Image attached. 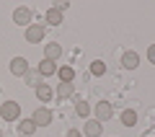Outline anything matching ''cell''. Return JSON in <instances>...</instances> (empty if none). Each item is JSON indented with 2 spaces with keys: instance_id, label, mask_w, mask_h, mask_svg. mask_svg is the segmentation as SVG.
<instances>
[{
  "instance_id": "20",
  "label": "cell",
  "mask_w": 155,
  "mask_h": 137,
  "mask_svg": "<svg viewBox=\"0 0 155 137\" xmlns=\"http://www.w3.org/2000/svg\"><path fill=\"white\" fill-rule=\"evenodd\" d=\"M147 62H153V65H155V44H153V47H147Z\"/></svg>"
},
{
  "instance_id": "14",
  "label": "cell",
  "mask_w": 155,
  "mask_h": 137,
  "mask_svg": "<svg viewBox=\"0 0 155 137\" xmlns=\"http://www.w3.org/2000/svg\"><path fill=\"white\" fill-rule=\"evenodd\" d=\"M122 124L124 127H134V124H137V111H132V109L122 111Z\"/></svg>"
},
{
  "instance_id": "5",
  "label": "cell",
  "mask_w": 155,
  "mask_h": 137,
  "mask_svg": "<svg viewBox=\"0 0 155 137\" xmlns=\"http://www.w3.org/2000/svg\"><path fill=\"white\" fill-rule=\"evenodd\" d=\"M13 21L18 23V26H28V21H31V11H28V8H16V11H13Z\"/></svg>"
},
{
  "instance_id": "15",
  "label": "cell",
  "mask_w": 155,
  "mask_h": 137,
  "mask_svg": "<svg viewBox=\"0 0 155 137\" xmlns=\"http://www.w3.org/2000/svg\"><path fill=\"white\" fill-rule=\"evenodd\" d=\"M23 78H26V83H28V85H34V88H39V85H41V72H39V70L26 72Z\"/></svg>"
},
{
  "instance_id": "3",
  "label": "cell",
  "mask_w": 155,
  "mask_h": 137,
  "mask_svg": "<svg viewBox=\"0 0 155 137\" xmlns=\"http://www.w3.org/2000/svg\"><path fill=\"white\" fill-rule=\"evenodd\" d=\"M26 42H28V44H39V42H44V26H39V23L28 26V28H26Z\"/></svg>"
},
{
  "instance_id": "13",
  "label": "cell",
  "mask_w": 155,
  "mask_h": 137,
  "mask_svg": "<svg viewBox=\"0 0 155 137\" xmlns=\"http://www.w3.org/2000/svg\"><path fill=\"white\" fill-rule=\"evenodd\" d=\"M36 99H39V101H41V104H47V101H49V99H52V88H49V85H47V83H41V85H39V88H36Z\"/></svg>"
},
{
  "instance_id": "19",
  "label": "cell",
  "mask_w": 155,
  "mask_h": 137,
  "mask_svg": "<svg viewBox=\"0 0 155 137\" xmlns=\"http://www.w3.org/2000/svg\"><path fill=\"white\" fill-rule=\"evenodd\" d=\"M91 72H93V75H104L106 72V62H101V60L91 62Z\"/></svg>"
},
{
  "instance_id": "6",
  "label": "cell",
  "mask_w": 155,
  "mask_h": 137,
  "mask_svg": "<svg viewBox=\"0 0 155 137\" xmlns=\"http://www.w3.org/2000/svg\"><path fill=\"white\" fill-rule=\"evenodd\" d=\"M11 72H13V75H18V78L26 75V72H28V62L23 60V57H16V60H11Z\"/></svg>"
},
{
  "instance_id": "11",
  "label": "cell",
  "mask_w": 155,
  "mask_h": 137,
  "mask_svg": "<svg viewBox=\"0 0 155 137\" xmlns=\"http://www.w3.org/2000/svg\"><path fill=\"white\" fill-rule=\"evenodd\" d=\"M47 23H49V26H60L62 23V11L49 8V11H47Z\"/></svg>"
},
{
  "instance_id": "8",
  "label": "cell",
  "mask_w": 155,
  "mask_h": 137,
  "mask_svg": "<svg viewBox=\"0 0 155 137\" xmlns=\"http://www.w3.org/2000/svg\"><path fill=\"white\" fill-rule=\"evenodd\" d=\"M36 70L41 72V78H49V75H54V72L60 70V67H57V62H52V60H44L41 65L36 67Z\"/></svg>"
},
{
  "instance_id": "9",
  "label": "cell",
  "mask_w": 155,
  "mask_h": 137,
  "mask_svg": "<svg viewBox=\"0 0 155 137\" xmlns=\"http://www.w3.org/2000/svg\"><path fill=\"white\" fill-rule=\"evenodd\" d=\"M122 65L127 67V70H134V67L140 65V55H137V52H124V57H122Z\"/></svg>"
},
{
  "instance_id": "1",
  "label": "cell",
  "mask_w": 155,
  "mask_h": 137,
  "mask_svg": "<svg viewBox=\"0 0 155 137\" xmlns=\"http://www.w3.org/2000/svg\"><path fill=\"white\" fill-rule=\"evenodd\" d=\"M0 116L5 122H16L18 116H21V104H16V101H5V104H0Z\"/></svg>"
},
{
  "instance_id": "16",
  "label": "cell",
  "mask_w": 155,
  "mask_h": 137,
  "mask_svg": "<svg viewBox=\"0 0 155 137\" xmlns=\"http://www.w3.org/2000/svg\"><path fill=\"white\" fill-rule=\"evenodd\" d=\"M18 129H21V135H34L36 132V124H34V119H21Z\"/></svg>"
},
{
  "instance_id": "22",
  "label": "cell",
  "mask_w": 155,
  "mask_h": 137,
  "mask_svg": "<svg viewBox=\"0 0 155 137\" xmlns=\"http://www.w3.org/2000/svg\"><path fill=\"white\" fill-rule=\"evenodd\" d=\"M0 137H3V129H0Z\"/></svg>"
},
{
  "instance_id": "17",
  "label": "cell",
  "mask_w": 155,
  "mask_h": 137,
  "mask_svg": "<svg viewBox=\"0 0 155 137\" xmlns=\"http://www.w3.org/2000/svg\"><path fill=\"white\" fill-rule=\"evenodd\" d=\"M72 91H75L72 83H60V85H57V96H60V99H70Z\"/></svg>"
},
{
  "instance_id": "2",
  "label": "cell",
  "mask_w": 155,
  "mask_h": 137,
  "mask_svg": "<svg viewBox=\"0 0 155 137\" xmlns=\"http://www.w3.org/2000/svg\"><path fill=\"white\" fill-rule=\"evenodd\" d=\"M31 119H34V124H36V127H47V124H52V111L47 109V106H39V109L34 111Z\"/></svg>"
},
{
  "instance_id": "7",
  "label": "cell",
  "mask_w": 155,
  "mask_h": 137,
  "mask_svg": "<svg viewBox=\"0 0 155 137\" xmlns=\"http://www.w3.org/2000/svg\"><path fill=\"white\" fill-rule=\"evenodd\" d=\"M111 114H114L111 104H106V101L96 104V116H98V122H106V119H111Z\"/></svg>"
},
{
  "instance_id": "21",
  "label": "cell",
  "mask_w": 155,
  "mask_h": 137,
  "mask_svg": "<svg viewBox=\"0 0 155 137\" xmlns=\"http://www.w3.org/2000/svg\"><path fill=\"white\" fill-rule=\"evenodd\" d=\"M67 137H83V135H80L78 129H70V132H67Z\"/></svg>"
},
{
  "instance_id": "12",
  "label": "cell",
  "mask_w": 155,
  "mask_h": 137,
  "mask_svg": "<svg viewBox=\"0 0 155 137\" xmlns=\"http://www.w3.org/2000/svg\"><path fill=\"white\" fill-rule=\"evenodd\" d=\"M57 75H60V80H62V83H72V80H75V70H72L70 65L60 67V70H57Z\"/></svg>"
},
{
  "instance_id": "10",
  "label": "cell",
  "mask_w": 155,
  "mask_h": 137,
  "mask_svg": "<svg viewBox=\"0 0 155 137\" xmlns=\"http://www.w3.org/2000/svg\"><path fill=\"white\" fill-rule=\"evenodd\" d=\"M44 55H47V60L57 62V60H60V57H62V47H60V44H54V42H52V44H47Z\"/></svg>"
},
{
  "instance_id": "4",
  "label": "cell",
  "mask_w": 155,
  "mask_h": 137,
  "mask_svg": "<svg viewBox=\"0 0 155 137\" xmlns=\"http://www.w3.org/2000/svg\"><path fill=\"white\" fill-rule=\"evenodd\" d=\"M101 132H104V124H101L98 119H91V122H85V127H83V135H85V137H98Z\"/></svg>"
},
{
  "instance_id": "18",
  "label": "cell",
  "mask_w": 155,
  "mask_h": 137,
  "mask_svg": "<svg viewBox=\"0 0 155 137\" xmlns=\"http://www.w3.org/2000/svg\"><path fill=\"white\" fill-rule=\"evenodd\" d=\"M75 111H78V116H88V114H91V106L85 104L83 99H78V104H75Z\"/></svg>"
}]
</instances>
